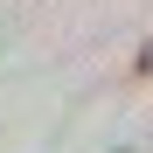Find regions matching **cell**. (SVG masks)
<instances>
[{"label": "cell", "mask_w": 153, "mask_h": 153, "mask_svg": "<svg viewBox=\"0 0 153 153\" xmlns=\"http://www.w3.org/2000/svg\"><path fill=\"white\" fill-rule=\"evenodd\" d=\"M132 76H153V42L139 49V63H132Z\"/></svg>", "instance_id": "6da1fadb"}]
</instances>
